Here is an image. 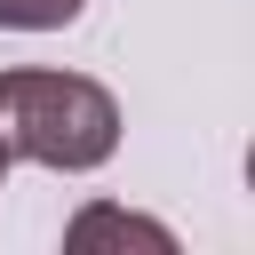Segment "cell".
Here are the masks:
<instances>
[{
    "mask_svg": "<svg viewBox=\"0 0 255 255\" xmlns=\"http://www.w3.org/2000/svg\"><path fill=\"white\" fill-rule=\"evenodd\" d=\"M0 135L8 159L56 167V175H88L120 151V104L104 80L88 72H0Z\"/></svg>",
    "mask_w": 255,
    "mask_h": 255,
    "instance_id": "1",
    "label": "cell"
},
{
    "mask_svg": "<svg viewBox=\"0 0 255 255\" xmlns=\"http://www.w3.org/2000/svg\"><path fill=\"white\" fill-rule=\"evenodd\" d=\"M64 247L72 255H104V247H143V255H175V231L167 223H151V215H135V207H112V199H88L72 223H64Z\"/></svg>",
    "mask_w": 255,
    "mask_h": 255,
    "instance_id": "2",
    "label": "cell"
},
{
    "mask_svg": "<svg viewBox=\"0 0 255 255\" xmlns=\"http://www.w3.org/2000/svg\"><path fill=\"white\" fill-rule=\"evenodd\" d=\"M88 0H0V32H64Z\"/></svg>",
    "mask_w": 255,
    "mask_h": 255,
    "instance_id": "3",
    "label": "cell"
},
{
    "mask_svg": "<svg viewBox=\"0 0 255 255\" xmlns=\"http://www.w3.org/2000/svg\"><path fill=\"white\" fill-rule=\"evenodd\" d=\"M8 167H16V159H8V135H0V183H8Z\"/></svg>",
    "mask_w": 255,
    "mask_h": 255,
    "instance_id": "4",
    "label": "cell"
}]
</instances>
